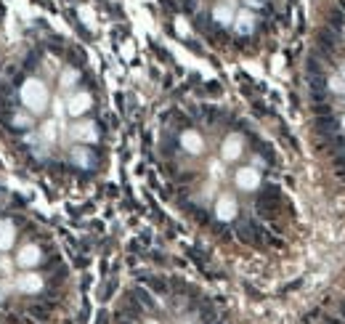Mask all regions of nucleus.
I'll use <instances>...</instances> for the list:
<instances>
[{
	"mask_svg": "<svg viewBox=\"0 0 345 324\" xmlns=\"http://www.w3.org/2000/svg\"><path fill=\"white\" fill-rule=\"evenodd\" d=\"M181 144L189 149L191 154H197V151H202V138H199V133H194V130H186L183 136H181Z\"/></svg>",
	"mask_w": 345,
	"mask_h": 324,
	"instance_id": "nucleus-11",
	"label": "nucleus"
},
{
	"mask_svg": "<svg viewBox=\"0 0 345 324\" xmlns=\"http://www.w3.org/2000/svg\"><path fill=\"white\" fill-rule=\"evenodd\" d=\"M29 316L45 321V319H48V308H45V306H32V308H29Z\"/></svg>",
	"mask_w": 345,
	"mask_h": 324,
	"instance_id": "nucleus-20",
	"label": "nucleus"
},
{
	"mask_svg": "<svg viewBox=\"0 0 345 324\" xmlns=\"http://www.w3.org/2000/svg\"><path fill=\"white\" fill-rule=\"evenodd\" d=\"M319 48H321V53L329 59V56H332L337 48H340V37H337V32H335V29H321V35H319Z\"/></svg>",
	"mask_w": 345,
	"mask_h": 324,
	"instance_id": "nucleus-3",
	"label": "nucleus"
},
{
	"mask_svg": "<svg viewBox=\"0 0 345 324\" xmlns=\"http://www.w3.org/2000/svg\"><path fill=\"white\" fill-rule=\"evenodd\" d=\"M19 96H22V104H24L32 115L45 112V106H48V88H45L43 80H35V77L22 85Z\"/></svg>",
	"mask_w": 345,
	"mask_h": 324,
	"instance_id": "nucleus-1",
	"label": "nucleus"
},
{
	"mask_svg": "<svg viewBox=\"0 0 345 324\" xmlns=\"http://www.w3.org/2000/svg\"><path fill=\"white\" fill-rule=\"evenodd\" d=\"M144 279H146V282H149L157 292H165V290H167V284H165L162 279H154V276H144Z\"/></svg>",
	"mask_w": 345,
	"mask_h": 324,
	"instance_id": "nucleus-21",
	"label": "nucleus"
},
{
	"mask_svg": "<svg viewBox=\"0 0 345 324\" xmlns=\"http://www.w3.org/2000/svg\"><path fill=\"white\" fill-rule=\"evenodd\" d=\"M308 319H319V324H345L340 316H329V314H321L319 308H316V311H311V314H308Z\"/></svg>",
	"mask_w": 345,
	"mask_h": 324,
	"instance_id": "nucleus-16",
	"label": "nucleus"
},
{
	"mask_svg": "<svg viewBox=\"0 0 345 324\" xmlns=\"http://www.w3.org/2000/svg\"><path fill=\"white\" fill-rule=\"evenodd\" d=\"M72 83H77V69H67L61 74V85L64 88H72Z\"/></svg>",
	"mask_w": 345,
	"mask_h": 324,
	"instance_id": "nucleus-19",
	"label": "nucleus"
},
{
	"mask_svg": "<svg viewBox=\"0 0 345 324\" xmlns=\"http://www.w3.org/2000/svg\"><path fill=\"white\" fill-rule=\"evenodd\" d=\"M88 109H90V96H88V93H77V96L69 99L67 112H69L72 117H80V115H85Z\"/></svg>",
	"mask_w": 345,
	"mask_h": 324,
	"instance_id": "nucleus-6",
	"label": "nucleus"
},
{
	"mask_svg": "<svg viewBox=\"0 0 345 324\" xmlns=\"http://www.w3.org/2000/svg\"><path fill=\"white\" fill-rule=\"evenodd\" d=\"M128 303H133V306H138L141 311H154L157 308V303H154V298L149 295L146 290H141V287H136L133 292H130V300Z\"/></svg>",
	"mask_w": 345,
	"mask_h": 324,
	"instance_id": "nucleus-5",
	"label": "nucleus"
},
{
	"mask_svg": "<svg viewBox=\"0 0 345 324\" xmlns=\"http://www.w3.org/2000/svg\"><path fill=\"white\" fill-rule=\"evenodd\" d=\"M329 27H332V29H342L345 27V13L342 11H329Z\"/></svg>",
	"mask_w": 345,
	"mask_h": 324,
	"instance_id": "nucleus-18",
	"label": "nucleus"
},
{
	"mask_svg": "<svg viewBox=\"0 0 345 324\" xmlns=\"http://www.w3.org/2000/svg\"><path fill=\"white\" fill-rule=\"evenodd\" d=\"M13 125H19V128H29V125H32V120L24 117V115H16V117H13Z\"/></svg>",
	"mask_w": 345,
	"mask_h": 324,
	"instance_id": "nucleus-22",
	"label": "nucleus"
},
{
	"mask_svg": "<svg viewBox=\"0 0 345 324\" xmlns=\"http://www.w3.org/2000/svg\"><path fill=\"white\" fill-rule=\"evenodd\" d=\"M40 260H43V253H40L37 244H27V247H22L16 263H19L22 269H29V266H37Z\"/></svg>",
	"mask_w": 345,
	"mask_h": 324,
	"instance_id": "nucleus-2",
	"label": "nucleus"
},
{
	"mask_svg": "<svg viewBox=\"0 0 345 324\" xmlns=\"http://www.w3.org/2000/svg\"><path fill=\"white\" fill-rule=\"evenodd\" d=\"M13 239H16V228L11 221H0V250H11Z\"/></svg>",
	"mask_w": 345,
	"mask_h": 324,
	"instance_id": "nucleus-7",
	"label": "nucleus"
},
{
	"mask_svg": "<svg viewBox=\"0 0 345 324\" xmlns=\"http://www.w3.org/2000/svg\"><path fill=\"white\" fill-rule=\"evenodd\" d=\"M53 128H56V125H53V122H48V125H45V128H43V136H45V138H48V141H51V138H56V130H53Z\"/></svg>",
	"mask_w": 345,
	"mask_h": 324,
	"instance_id": "nucleus-24",
	"label": "nucleus"
},
{
	"mask_svg": "<svg viewBox=\"0 0 345 324\" xmlns=\"http://www.w3.org/2000/svg\"><path fill=\"white\" fill-rule=\"evenodd\" d=\"M72 136L74 138H80V141H96V125L93 122H83V125H77V128H72Z\"/></svg>",
	"mask_w": 345,
	"mask_h": 324,
	"instance_id": "nucleus-9",
	"label": "nucleus"
},
{
	"mask_svg": "<svg viewBox=\"0 0 345 324\" xmlns=\"http://www.w3.org/2000/svg\"><path fill=\"white\" fill-rule=\"evenodd\" d=\"M213 19H215L218 24H228V22H231V8H228V6H218V8L213 11Z\"/></svg>",
	"mask_w": 345,
	"mask_h": 324,
	"instance_id": "nucleus-17",
	"label": "nucleus"
},
{
	"mask_svg": "<svg viewBox=\"0 0 345 324\" xmlns=\"http://www.w3.org/2000/svg\"><path fill=\"white\" fill-rule=\"evenodd\" d=\"M3 292H6V284H0V300H3L6 295H3Z\"/></svg>",
	"mask_w": 345,
	"mask_h": 324,
	"instance_id": "nucleus-27",
	"label": "nucleus"
},
{
	"mask_svg": "<svg viewBox=\"0 0 345 324\" xmlns=\"http://www.w3.org/2000/svg\"><path fill=\"white\" fill-rule=\"evenodd\" d=\"M255 27V19H253V13H247V11H242L239 16H237V29L244 35V32H250V29Z\"/></svg>",
	"mask_w": 345,
	"mask_h": 324,
	"instance_id": "nucleus-15",
	"label": "nucleus"
},
{
	"mask_svg": "<svg viewBox=\"0 0 345 324\" xmlns=\"http://www.w3.org/2000/svg\"><path fill=\"white\" fill-rule=\"evenodd\" d=\"M247 6H253V8H263L265 6V0H244Z\"/></svg>",
	"mask_w": 345,
	"mask_h": 324,
	"instance_id": "nucleus-26",
	"label": "nucleus"
},
{
	"mask_svg": "<svg viewBox=\"0 0 345 324\" xmlns=\"http://www.w3.org/2000/svg\"><path fill=\"white\" fill-rule=\"evenodd\" d=\"M43 287V279L37 274H24V276H19V290H24V292H37Z\"/></svg>",
	"mask_w": 345,
	"mask_h": 324,
	"instance_id": "nucleus-10",
	"label": "nucleus"
},
{
	"mask_svg": "<svg viewBox=\"0 0 345 324\" xmlns=\"http://www.w3.org/2000/svg\"><path fill=\"white\" fill-rule=\"evenodd\" d=\"M239 151H242V138L239 136H228L226 144H223V157L226 160H237Z\"/></svg>",
	"mask_w": 345,
	"mask_h": 324,
	"instance_id": "nucleus-8",
	"label": "nucleus"
},
{
	"mask_svg": "<svg viewBox=\"0 0 345 324\" xmlns=\"http://www.w3.org/2000/svg\"><path fill=\"white\" fill-rule=\"evenodd\" d=\"M72 162L80 165V167H90L93 165V151L90 149H83V146L72 149Z\"/></svg>",
	"mask_w": 345,
	"mask_h": 324,
	"instance_id": "nucleus-12",
	"label": "nucleus"
},
{
	"mask_svg": "<svg viewBox=\"0 0 345 324\" xmlns=\"http://www.w3.org/2000/svg\"><path fill=\"white\" fill-rule=\"evenodd\" d=\"M114 287H117L114 282H109V284L101 290V300H109V295H112V292H114Z\"/></svg>",
	"mask_w": 345,
	"mask_h": 324,
	"instance_id": "nucleus-23",
	"label": "nucleus"
},
{
	"mask_svg": "<svg viewBox=\"0 0 345 324\" xmlns=\"http://www.w3.org/2000/svg\"><path fill=\"white\" fill-rule=\"evenodd\" d=\"M96 324H109V314L106 311H99L96 314Z\"/></svg>",
	"mask_w": 345,
	"mask_h": 324,
	"instance_id": "nucleus-25",
	"label": "nucleus"
},
{
	"mask_svg": "<svg viewBox=\"0 0 345 324\" xmlns=\"http://www.w3.org/2000/svg\"><path fill=\"white\" fill-rule=\"evenodd\" d=\"M316 130L327 138V136H335L340 133V120L335 115H319L316 117Z\"/></svg>",
	"mask_w": 345,
	"mask_h": 324,
	"instance_id": "nucleus-4",
	"label": "nucleus"
},
{
	"mask_svg": "<svg viewBox=\"0 0 345 324\" xmlns=\"http://www.w3.org/2000/svg\"><path fill=\"white\" fill-rule=\"evenodd\" d=\"M237 183H239V186H244V189H255L258 186V176L253 170H239Z\"/></svg>",
	"mask_w": 345,
	"mask_h": 324,
	"instance_id": "nucleus-14",
	"label": "nucleus"
},
{
	"mask_svg": "<svg viewBox=\"0 0 345 324\" xmlns=\"http://www.w3.org/2000/svg\"><path fill=\"white\" fill-rule=\"evenodd\" d=\"M234 213H237V205H234V199H231V197H223L221 202H218V215H221L223 221H228Z\"/></svg>",
	"mask_w": 345,
	"mask_h": 324,
	"instance_id": "nucleus-13",
	"label": "nucleus"
}]
</instances>
